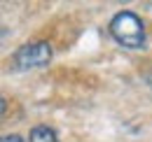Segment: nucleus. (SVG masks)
<instances>
[{"mask_svg":"<svg viewBox=\"0 0 152 142\" xmlns=\"http://www.w3.org/2000/svg\"><path fill=\"white\" fill-rule=\"evenodd\" d=\"M110 35L129 49L145 47V23L136 12H119L110 21Z\"/></svg>","mask_w":152,"mask_h":142,"instance_id":"1","label":"nucleus"},{"mask_svg":"<svg viewBox=\"0 0 152 142\" xmlns=\"http://www.w3.org/2000/svg\"><path fill=\"white\" fill-rule=\"evenodd\" d=\"M52 61V44L49 42H28L14 54V70H35L45 68Z\"/></svg>","mask_w":152,"mask_h":142,"instance_id":"2","label":"nucleus"},{"mask_svg":"<svg viewBox=\"0 0 152 142\" xmlns=\"http://www.w3.org/2000/svg\"><path fill=\"white\" fill-rule=\"evenodd\" d=\"M28 138H31V142H58L54 128H49V126H35Z\"/></svg>","mask_w":152,"mask_h":142,"instance_id":"3","label":"nucleus"},{"mask_svg":"<svg viewBox=\"0 0 152 142\" xmlns=\"http://www.w3.org/2000/svg\"><path fill=\"white\" fill-rule=\"evenodd\" d=\"M0 142H23V138L21 135H2Z\"/></svg>","mask_w":152,"mask_h":142,"instance_id":"4","label":"nucleus"},{"mask_svg":"<svg viewBox=\"0 0 152 142\" xmlns=\"http://www.w3.org/2000/svg\"><path fill=\"white\" fill-rule=\"evenodd\" d=\"M5 112H7V100H5L2 96H0V119L5 117Z\"/></svg>","mask_w":152,"mask_h":142,"instance_id":"5","label":"nucleus"},{"mask_svg":"<svg viewBox=\"0 0 152 142\" xmlns=\"http://www.w3.org/2000/svg\"><path fill=\"white\" fill-rule=\"evenodd\" d=\"M148 82H150V86H152V75H148Z\"/></svg>","mask_w":152,"mask_h":142,"instance_id":"6","label":"nucleus"}]
</instances>
